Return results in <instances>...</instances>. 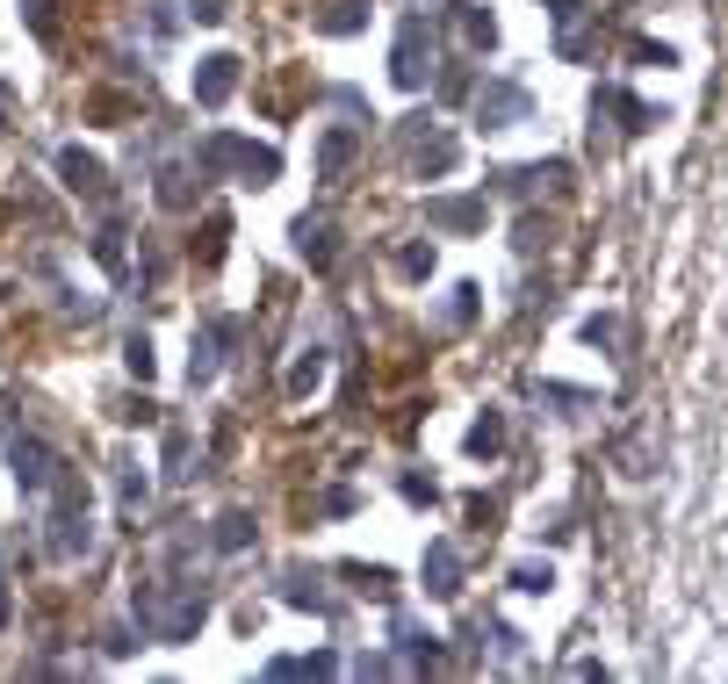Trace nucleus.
Returning <instances> with one entry per match:
<instances>
[{"instance_id": "nucleus-5", "label": "nucleus", "mask_w": 728, "mask_h": 684, "mask_svg": "<svg viewBox=\"0 0 728 684\" xmlns=\"http://www.w3.org/2000/svg\"><path fill=\"white\" fill-rule=\"evenodd\" d=\"M238 58H209V66H203V80H195V95H203V101H224V95H232V80H238Z\"/></svg>"}, {"instance_id": "nucleus-9", "label": "nucleus", "mask_w": 728, "mask_h": 684, "mask_svg": "<svg viewBox=\"0 0 728 684\" xmlns=\"http://www.w3.org/2000/svg\"><path fill=\"white\" fill-rule=\"evenodd\" d=\"M512 584H520V591H549L555 569H549V562H520V569H512Z\"/></svg>"}, {"instance_id": "nucleus-1", "label": "nucleus", "mask_w": 728, "mask_h": 684, "mask_svg": "<svg viewBox=\"0 0 728 684\" xmlns=\"http://www.w3.org/2000/svg\"><path fill=\"white\" fill-rule=\"evenodd\" d=\"M527 109H534V101H527V87H512V80H491V87L476 95L483 130H512V123H527Z\"/></svg>"}, {"instance_id": "nucleus-15", "label": "nucleus", "mask_w": 728, "mask_h": 684, "mask_svg": "<svg viewBox=\"0 0 728 684\" xmlns=\"http://www.w3.org/2000/svg\"><path fill=\"white\" fill-rule=\"evenodd\" d=\"M317 375H325V360H317V354H311V360H303V368L289 375V389H296V397H303V389H317Z\"/></svg>"}, {"instance_id": "nucleus-7", "label": "nucleus", "mask_w": 728, "mask_h": 684, "mask_svg": "<svg viewBox=\"0 0 728 684\" xmlns=\"http://www.w3.org/2000/svg\"><path fill=\"white\" fill-rule=\"evenodd\" d=\"M433 224H447V231H469V224H483V202H433Z\"/></svg>"}, {"instance_id": "nucleus-11", "label": "nucleus", "mask_w": 728, "mask_h": 684, "mask_svg": "<svg viewBox=\"0 0 728 684\" xmlns=\"http://www.w3.org/2000/svg\"><path fill=\"white\" fill-rule=\"evenodd\" d=\"M462 29H469V43H491V37H498V22H491L483 8H469V14H462Z\"/></svg>"}, {"instance_id": "nucleus-14", "label": "nucleus", "mask_w": 728, "mask_h": 684, "mask_svg": "<svg viewBox=\"0 0 728 684\" xmlns=\"http://www.w3.org/2000/svg\"><path fill=\"white\" fill-rule=\"evenodd\" d=\"M397 267H404V274H433V246H404Z\"/></svg>"}, {"instance_id": "nucleus-12", "label": "nucleus", "mask_w": 728, "mask_h": 684, "mask_svg": "<svg viewBox=\"0 0 728 684\" xmlns=\"http://www.w3.org/2000/svg\"><path fill=\"white\" fill-rule=\"evenodd\" d=\"M584 339H591V346H620V317H591Z\"/></svg>"}, {"instance_id": "nucleus-13", "label": "nucleus", "mask_w": 728, "mask_h": 684, "mask_svg": "<svg viewBox=\"0 0 728 684\" xmlns=\"http://www.w3.org/2000/svg\"><path fill=\"white\" fill-rule=\"evenodd\" d=\"M224 547H246L253 541V519H246V512H232V519H224V534H217Z\"/></svg>"}, {"instance_id": "nucleus-3", "label": "nucleus", "mask_w": 728, "mask_h": 684, "mask_svg": "<svg viewBox=\"0 0 728 684\" xmlns=\"http://www.w3.org/2000/svg\"><path fill=\"white\" fill-rule=\"evenodd\" d=\"M354 151H361V130H332L325 145H317V174H325V180H340Z\"/></svg>"}, {"instance_id": "nucleus-6", "label": "nucleus", "mask_w": 728, "mask_h": 684, "mask_svg": "<svg viewBox=\"0 0 728 684\" xmlns=\"http://www.w3.org/2000/svg\"><path fill=\"white\" fill-rule=\"evenodd\" d=\"M469 447H476V454H498V447H505V418H498V410H483V418L469 425Z\"/></svg>"}, {"instance_id": "nucleus-10", "label": "nucleus", "mask_w": 728, "mask_h": 684, "mask_svg": "<svg viewBox=\"0 0 728 684\" xmlns=\"http://www.w3.org/2000/svg\"><path fill=\"white\" fill-rule=\"evenodd\" d=\"M397 642H404V656H412V663H426V671H433V663H440V648H433V634H412V627H404V634H397Z\"/></svg>"}, {"instance_id": "nucleus-8", "label": "nucleus", "mask_w": 728, "mask_h": 684, "mask_svg": "<svg viewBox=\"0 0 728 684\" xmlns=\"http://www.w3.org/2000/svg\"><path fill=\"white\" fill-rule=\"evenodd\" d=\"M296 238H303V252H311L317 267H332V231H325V224H303Z\"/></svg>"}, {"instance_id": "nucleus-2", "label": "nucleus", "mask_w": 728, "mask_h": 684, "mask_svg": "<svg viewBox=\"0 0 728 684\" xmlns=\"http://www.w3.org/2000/svg\"><path fill=\"white\" fill-rule=\"evenodd\" d=\"M426 591H433V598H454V591H462V555H454L447 541L426 547Z\"/></svg>"}, {"instance_id": "nucleus-4", "label": "nucleus", "mask_w": 728, "mask_h": 684, "mask_svg": "<svg viewBox=\"0 0 728 684\" xmlns=\"http://www.w3.org/2000/svg\"><path fill=\"white\" fill-rule=\"evenodd\" d=\"M426 72H433V66H426V51H419V22H412V29H404V43H397V80L419 87Z\"/></svg>"}]
</instances>
